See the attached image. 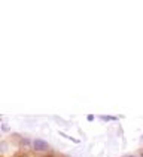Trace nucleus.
Here are the masks:
<instances>
[{"instance_id":"f257e3e1","label":"nucleus","mask_w":143,"mask_h":157,"mask_svg":"<svg viewBox=\"0 0 143 157\" xmlns=\"http://www.w3.org/2000/svg\"><path fill=\"white\" fill-rule=\"evenodd\" d=\"M33 150L36 153H46L49 150V144L42 138H36L33 140Z\"/></svg>"},{"instance_id":"f03ea898","label":"nucleus","mask_w":143,"mask_h":157,"mask_svg":"<svg viewBox=\"0 0 143 157\" xmlns=\"http://www.w3.org/2000/svg\"><path fill=\"white\" fill-rule=\"evenodd\" d=\"M19 147L24 148V150L33 148V141L27 140V138H21V140H19Z\"/></svg>"},{"instance_id":"7ed1b4c3","label":"nucleus","mask_w":143,"mask_h":157,"mask_svg":"<svg viewBox=\"0 0 143 157\" xmlns=\"http://www.w3.org/2000/svg\"><path fill=\"white\" fill-rule=\"evenodd\" d=\"M0 131H2V133H8L9 131H10V128H9V124L6 122H2V126H0Z\"/></svg>"},{"instance_id":"20e7f679","label":"nucleus","mask_w":143,"mask_h":157,"mask_svg":"<svg viewBox=\"0 0 143 157\" xmlns=\"http://www.w3.org/2000/svg\"><path fill=\"white\" fill-rule=\"evenodd\" d=\"M60 135H63V136H66L67 140H70L72 142H75V144H79V142H80L79 140H76V138H73V136H69V135H66L64 132H60Z\"/></svg>"},{"instance_id":"39448f33","label":"nucleus","mask_w":143,"mask_h":157,"mask_svg":"<svg viewBox=\"0 0 143 157\" xmlns=\"http://www.w3.org/2000/svg\"><path fill=\"white\" fill-rule=\"evenodd\" d=\"M101 120H116V117H110V116H100Z\"/></svg>"},{"instance_id":"423d86ee","label":"nucleus","mask_w":143,"mask_h":157,"mask_svg":"<svg viewBox=\"0 0 143 157\" xmlns=\"http://www.w3.org/2000/svg\"><path fill=\"white\" fill-rule=\"evenodd\" d=\"M121 157H136L134 154H124V156H121Z\"/></svg>"},{"instance_id":"0eeeda50","label":"nucleus","mask_w":143,"mask_h":157,"mask_svg":"<svg viewBox=\"0 0 143 157\" xmlns=\"http://www.w3.org/2000/svg\"><path fill=\"white\" fill-rule=\"evenodd\" d=\"M140 156H142V157H143V150H142V151H140Z\"/></svg>"}]
</instances>
